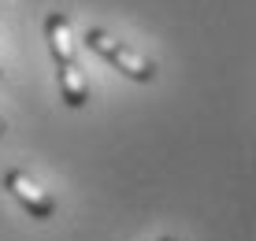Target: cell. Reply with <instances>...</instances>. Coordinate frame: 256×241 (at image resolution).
Listing matches in <instances>:
<instances>
[{
  "label": "cell",
  "instance_id": "1",
  "mask_svg": "<svg viewBox=\"0 0 256 241\" xmlns=\"http://www.w3.org/2000/svg\"><path fill=\"white\" fill-rule=\"evenodd\" d=\"M86 44L96 52V56H104L116 70H122L126 78H134V82H152L156 78V64L152 60H145L141 52H134V48H126L122 41H116L108 30H86Z\"/></svg>",
  "mask_w": 256,
  "mask_h": 241
},
{
  "label": "cell",
  "instance_id": "2",
  "mask_svg": "<svg viewBox=\"0 0 256 241\" xmlns=\"http://www.w3.org/2000/svg\"><path fill=\"white\" fill-rule=\"evenodd\" d=\"M4 190L12 193V197L19 200L34 219H48L52 212H56V200H52V193H48V190H41V186L34 182V178L26 174V171H19V167L4 174Z\"/></svg>",
  "mask_w": 256,
  "mask_h": 241
},
{
  "label": "cell",
  "instance_id": "3",
  "mask_svg": "<svg viewBox=\"0 0 256 241\" xmlns=\"http://www.w3.org/2000/svg\"><path fill=\"white\" fill-rule=\"evenodd\" d=\"M45 38H48V48H52V56H56L60 67L74 64V41H70V22H67V15H60V12L48 15V19H45Z\"/></svg>",
  "mask_w": 256,
  "mask_h": 241
},
{
  "label": "cell",
  "instance_id": "4",
  "mask_svg": "<svg viewBox=\"0 0 256 241\" xmlns=\"http://www.w3.org/2000/svg\"><path fill=\"white\" fill-rule=\"evenodd\" d=\"M60 96L67 100V108H82V104L90 100V86H86V78H82V70H78V64L60 67Z\"/></svg>",
  "mask_w": 256,
  "mask_h": 241
},
{
  "label": "cell",
  "instance_id": "5",
  "mask_svg": "<svg viewBox=\"0 0 256 241\" xmlns=\"http://www.w3.org/2000/svg\"><path fill=\"white\" fill-rule=\"evenodd\" d=\"M4 134H8V126H4V119H0V138H4Z\"/></svg>",
  "mask_w": 256,
  "mask_h": 241
},
{
  "label": "cell",
  "instance_id": "6",
  "mask_svg": "<svg viewBox=\"0 0 256 241\" xmlns=\"http://www.w3.org/2000/svg\"><path fill=\"white\" fill-rule=\"evenodd\" d=\"M164 241H171V238H164Z\"/></svg>",
  "mask_w": 256,
  "mask_h": 241
},
{
  "label": "cell",
  "instance_id": "7",
  "mask_svg": "<svg viewBox=\"0 0 256 241\" xmlns=\"http://www.w3.org/2000/svg\"><path fill=\"white\" fill-rule=\"evenodd\" d=\"M0 74H4V70H0Z\"/></svg>",
  "mask_w": 256,
  "mask_h": 241
}]
</instances>
